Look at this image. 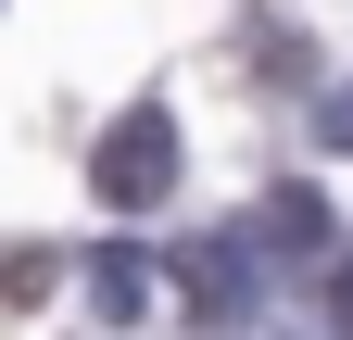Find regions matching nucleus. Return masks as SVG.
Listing matches in <instances>:
<instances>
[{
	"instance_id": "7",
	"label": "nucleus",
	"mask_w": 353,
	"mask_h": 340,
	"mask_svg": "<svg viewBox=\"0 0 353 340\" xmlns=\"http://www.w3.org/2000/svg\"><path fill=\"white\" fill-rule=\"evenodd\" d=\"M328 340H353V252L328 265Z\"/></svg>"
},
{
	"instance_id": "4",
	"label": "nucleus",
	"mask_w": 353,
	"mask_h": 340,
	"mask_svg": "<svg viewBox=\"0 0 353 340\" xmlns=\"http://www.w3.org/2000/svg\"><path fill=\"white\" fill-rule=\"evenodd\" d=\"M88 315H152V265H139V252H126V240H101V252H88Z\"/></svg>"
},
{
	"instance_id": "3",
	"label": "nucleus",
	"mask_w": 353,
	"mask_h": 340,
	"mask_svg": "<svg viewBox=\"0 0 353 340\" xmlns=\"http://www.w3.org/2000/svg\"><path fill=\"white\" fill-rule=\"evenodd\" d=\"M252 240L278 252V265H341V252H328V202H316V189H265V202H252Z\"/></svg>"
},
{
	"instance_id": "5",
	"label": "nucleus",
	"mask_w": 353,
	"mask_h": 340,
	"mask_svg": "<svg viewBox=\"0 0 353 340\" xmlns=\"http://www.w3.org/2000/svg\"><path fill=\"white\" fill-rule=\"evenodd\" d=\"M51 277H63V252H51V240H13V252H0V303H38Z\"/></svg>"
},
{
	"instance_id": "6",
	"label": "nucleus",
	"mask_w": 353,
	"mask_h": 340,
	"mask_svg": "<svg viewBox=\"0 0 353 340\" xmlns=\"http://www.w3.org/2000/svg\"><path fill=\"white\" fill-rule=\"evenodd\" d=\"M316 139H328V151H353V89H328V101H316Z\"/></svg>"
},
{
	"instance_id": "2",
	"label": "nucleus",
	"mask_w": 353,
	"mask_h": 340,
	"mask_svg": "<svg viewBox=\"0 0 353 340\" xmlns=\"http://www.w3.org/2000/svg\"><path fill=\"white\" fill-rule=\"evenodd\" d=\"M176 290H190V315L240 328V315H252V252H240V240H176Z\"/></svg>"
},
{
	"instance_id": "1",
	"label": "nucleus",
	"mask_w": 353,
	"mask_h": 340,
	"mask_svg": "<svg viewBox=\"0 0 353 340\" xmlns=\"http://www.w3.org/2000/svg\"><path fill=\"white\" fill-rule=\"evenodd\" d=\"M176 189V114L139 101V114H114L101 126V151H88V202H114V215H139V202Z\"/></svg>"
}]
</instances>
